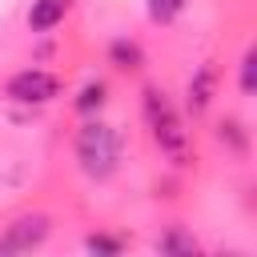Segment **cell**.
Instances as JSON below:
<instances>
[{"label":"cell","instance_id":"obj_1","mask_svg":"<svg viewBox=\"0 0 257 257\" xmlns=\"http://www.w3.org/2000/svg\"><path fill=\"white\" fill-rule=\"evenodd\" d=\"M141 96H145V120H149V128H153V141H157L177 165H185V157H189V128H185V120L177 116L173 100H169L157 84H149Z\"/></svg>","mask_w":257,"mask_h":257},{"label":"cell","instance_id":"obj_2","mask_svg":"<svg viewBox=\"0 0 257 257\" xmlns=\"http://www.w3.org/2000/svg\"><path fill=\"white\" fill-rule=\"evenodd\" d=\"M76 161H80V169L92 181L112 177L116 165H120V137H116V128L104 124V120L80 124V133H76Z\"/></svg>","mask_w":257,"mask_h":257},{"label":"cell","instance_id":"obj_3","mask_svg":"<svg viewBox=\"0 0 257 257\" xmlns=\"http://www.w3.org/2000/svg\"><path fill=\"white\" fill-rule=\"evenodd\" d=\"M4 92L12 100H20V104H48L52 96H60V80L52 72H44V68H24V72L8 76Z\"/></svg>","mask_w":257,"mask_h":257},{"label":"cell","instance_id":"obj_4","mask_svg":"<svg viewBox=\"0 0 257 257\" xmlns=\"http://www.w3.org/2000/svg\"><path fill=\"white\" fill-rule=\"evenodd\" d=\"M44 237H48V217H40V213L16 217V221L4 229V237H0V253H28V249H36Z\"/></svg>","mask_w":257,"mask_h":257},{"label":"cell","instance_id":"obj_5","mask_svg":"<svg viewBox=\"0 0 257 257\" xmlns=\"http://www.w3.org/2000/svg\"><path fill=\"white\" fill-rule=\"evenodd\" d=\"M213 92H217V68L213 64H201L193 72V80H189V108L193 112H205L209 100H213Z\"/></svg>","mask_w":257,"mask_h":257},{"label":"cell","instance_id":"obj_6","mask_svg":"<svg viewBox=\"0 0 257 257\" xmlns=\"http://www.w3.org/2000/svg\"><path fill=\"white\" fill-rule=\"evenodd\" d=\"M68 12V0H32L28 8V28L32 32H52Z\"/></svg>","mask_w":257,"mask_h":257},{"label":"cell","instance_id":"obj_7","mask_svg":"<svg viewBox=\"0 0 257 257\" xmlns=\"http://www.w3.org/2000/svg\"><path fill=\"white\" fill-rule=\"evenodd\" d=\"M108 60H112L116 68L133 72V68H141V64H145V52H141V44H137V40H124V36H120V40H112V44H108Z\"/></svg>","mask_w":257,"mask_h":257},{"label":"cell","instance_id":"obj_8","mask_svg":"<svg viewBox=\"0 0 257 257\" xmlns=\"http://www.w3.org/2000/svg\"><path fill=\"white\" fill-rule=\"evenodd\" d=\"M157 249H161V253H197L201 245H197V237H189L185 229H169V233L157 241Z\"/></svg>","mask_w":257,"mask_h":257},{"label":"cell","instance_id":"obj_9","mask_svg":"<svg viewBox=\"0 0 257 257\" xmlns=\"http://www.w3.org/2000/svg\"><path fill=\"white\" fill-rule=\"evenodd\" d=\"M100 104H104V80H88L80 88V96H76V112H92Z\"/></svg>","mask_w":257,"mask_h":257},{"label":"cell","instance_id":"obj_10","mask_svg":"<svg viewBox=\"0 0 257 257\" xmlns=\"http://www.w3.org/2000/svg\"><path fill=\"white\" fill-rule=\"evenodd\" d=\"M217 137H221V145H229L233 153H245V128H241L237 120H221V124H217Z\"/></svg>","mask_w":257,"mask_h":257},{"label":"cell","instance_id":"obj_11","mask_svg":"<svg viewBox=\"0 0 257 257\" xmlns=\"http://www.w3.org/2000/svg\"><path fill=\"white\" fill-rule=\"evenodd\" d=\"M181 8H185V0H149V20L169 24V20H173Z\"/></svg>","mask_w":257,"mask_h":257},{"label":"cell","instance_id":"obj_12","mask_svg":"<svg viewBox=\"0 0 257 257\" xmlns=\"http://www.w3.org/2000/svg\"><path fill=\"white\" fill-rule=\"evenodd\" d=\"M84 245H88L92 253H120V241H116V237H104V233H96V237H88Z\"/></svg>","mask_w":257,"mask_h":257},{"label":"cell","instance_id":"obj_13","mask_svg":"<svg viewBox=\"0 0 257 257\" xmlns=\"http://www.w3.org/2000/svg\"><path fill=\"white\" fill-rule=\"evenodd\" d=\"M253 64H257V56L245 52V60H241V92H253Z\"/></svg>","mask_w":257,"mask_h":257}]
</instances>
